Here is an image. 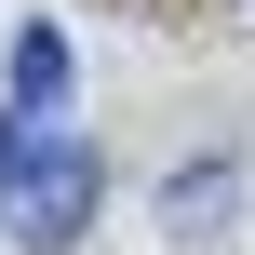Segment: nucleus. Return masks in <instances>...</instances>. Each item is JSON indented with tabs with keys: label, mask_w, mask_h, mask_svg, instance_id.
<instances>
[{
	"label": "nucleus",
	"mask_w": 255,
	"mask_h": 255,
	"mask_svg": "<svg viewBox=\"0 0 255 255\" xmlns=\"http://www.w3.org/2000/svg\"><path fill=\"white\" fill-rule=\"evenodd\" d=\"M94 202H108V161L81 148V134H54V121H0V229L27 255H67L94 229Z\"/></svg>",
	"instance_id": "1"
},
{
	"label": "nucleus",
	"mask_w": 255,
	"mask_h": 255,
	"mask_svg": "<svg viewBox=\"0 0 255 255\" xmlns=\"http://www.w3.org/2000/svg\"><path fill=\"white\" fill-rule=\"evenodd\" d=\"M161 215H175V242H229V215H242V175H229V161H188V175L161 188Z\"/></svg>",
	"instance_id": "2"
},
{
	"label": "nucleus",
	"mask_w": 255,
	"mask_h": 255,
	"mask_svg": "<svg viewBox=\"0 0 255 255\" xmlns=\"http://www.w3.org/2000/svg\"><path fill=\"white\" fill-rule=\"evenodd\" d=\"M54 94H67V27H13V108L0 121H40Z\"/></svg>",
	"instance_id": "3"
}]
</instances>
